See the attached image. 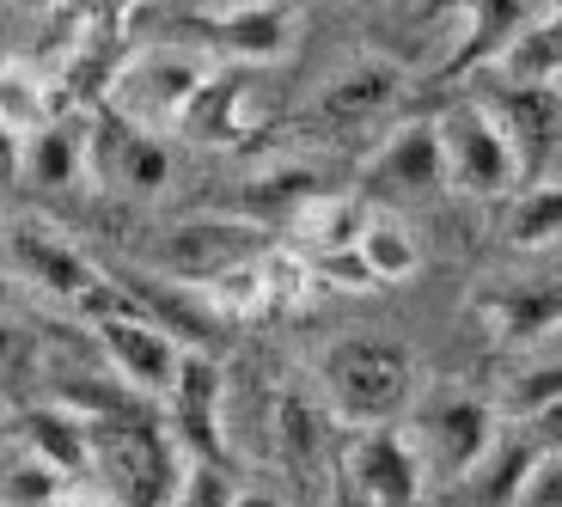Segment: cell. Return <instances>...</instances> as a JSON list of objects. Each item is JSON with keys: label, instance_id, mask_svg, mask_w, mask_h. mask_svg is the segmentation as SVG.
I'll return each mask as SVG.
<instances>
[{"label": "cell", "instance_id": "cell-1", "mask_svg": "<svg viewBox=\"0 0 562 507\" xmlns=\"http://www.w3.org/2000/svg\"><path fill=\"white\" fill-rule=\"evenodd\" d=\"M0 257L19 269V282H31L37 294L68 306L80 325H104V318H123V312H147L135 300V288H116L111 269H99L49 221H13L0 233Z\"/></svg>", "mask_w": 562, "mask_h": 507}, {"label": "cell", "instance_id": "cell-2", "mask_svg": "<svg viewBox=\"0 0 562 507\" xmlns=\"http://www.w3.org/2000/svg\"><path fill=\"white\" fill-rule=\"evenodd\" d=\"M416 392V354L397 337H337L318 354V397L349 428L397 422Z\"/></svg>", "mask_w": 562, "mask_h": 507}, {"label": "cell", "instance_id": "cell-3", "mask_svg": "<svg viewBox=\"0 0 562 507\" xmlns=\"http://www.w3.org/2000/svg\"><path fill=\"white\" fill-rule=\"evenodd\" d=\"M502 428H507V416L495 409V397L471 392V385H459V380H435V385H422L416 392L404 435H409V447L422 452L428 483L452 489L459 477L477 471V459L495 447Z\"/></svg>", "mask_w": 562, "mask_h": 507}, {"label": "cell", "instance_id": "cell-4", "mask_svg": "<svg viewBox=\"0 0 562 507\" xmlns=\"http://www.w3.org/2000/svg\"><path fill=\"white\" fill-rule=\"evenodd\" d=\"M409 92L404 61L392 56H349L342 68H330L312 92L306 116V142L318 147H349V142H380V128H392L397 104Z\"/></svg>", "mask_w": 562, "mask_h": 507}, {"label": "cell", "instance_id": "cell-5", "mask_svg": "<svg viewBox=\"0 0 562 507\" xmlns=\"http://www.w3.org/2000/svg\"><path fill=\"white\" fill-rule=\"evenodd\" d=\"M330 477H337L342 507H422V495H428L422 452L409 447L397 422L342 428L337 452H330Z\"/></svg>", "mask_w": 562, "mask_h": 507}, {"label": "cell", "instance_id": "cell-6", "mask_svg": "<svg viewBox=\"0 0 562 507\" xmlns=\"http://www.w3.org/2000/svg\"><path fill=\"white\" fill-rule=\"evenodd\" d=\"M440 147H447V183L471 202H507L526 183L514 142H507L502 116L490 111L483 92L440 111Z\"/></svg>", "mask_w": 562, "mask_h": 507}, {"label": "cell", "instance_id": "cell-7", "mask_svg": "<svg viewBox=\"0 0 562 507\" xmlns=\"http://www.w3.org/2000/svg\"><path fill=\"white\" fill-rule=\"evenodd\" d=\"M92 447H99V471H111V489L123 507H171L178 477L190 459H178V435L135 416H99L92 422Z\"/></svg>", "mask_w": 562, "mask_h": 507}, {"label": "cell", "instance_id": "cell-8", "mask_svg": "<svg viewBox=\"0 0 562 507\" xmlns=\"http://www.w3.org/2000/svg\"><path fill=\"white\" fill-rule=\"evenodd\" d=\"M209 56L183 49V43H154L135 49L123 68L111 74V111H123L140 128H178V116L190 111L202 86H209Z\"/></svg>", "mask_w": 562, "mask_h": 507}, {"label": "cell", "instance_id": "cell-9", "mask_svg": "<svg viewBox=\"0 0 562 507\" xmlns=\"http://www.w3.org/2000/svg\"><path fill=\"white\" fill-rule=\"evenodd\" d=\"M269 251V233L257 214H196V221H178L166 226L147 251V263L166 275V282H183V288H202L226 269L251 263V257Z\"/></svg>", "mask_w": 562, "mask_h": 507}, {"label": "cell", "instance_id": "cell-10", "mask_svg": "<svg viewBox=\"0 0 562 507\" xmlns=\"http://www.w3.org/2000/svg\"><path fill=\"white\" fill-rule=\"evenodd\" d=\"M361 190L380 202H422L452 190L447 183V147H440V116H409L392 123L361 159Z\"/></svg>", "mask_w": 562, "mask_h": 507}, {"label": "cell", "instance_id": "cell-11", "mask_svg": "<svg viewBox=\"0 0 562 507\" xmlns=\"http://www.w3.org/2000/svg\"><path fill=\"white\" fill-rule=\"evenodd\" d=\"M471 318L490 342L532 349L562 330V275H495V282L471 288Z\"/></svg>", "mask_w": 562, "mask_h": 507}, {"label": "cell", "instance_id": "cell-12", "mask_svg": "<svg viewBox=\"0 0 562 507\" xmlns=\"http://www.w3.org/2000/svg\"><path fill=\"white\" fill-rule=\"evenodd\" d=\"M99 337V354L111 361V373L140 397H166L171 380H178L183 367V342L171 325H159L154 312H123V318H104L92 325Z\"/></svg>", "mask_w": 562, "mask_h": 507}, {"label": "cell", "instance_id": "cell-13", "mask_svg": "<svg viewBox=\"0 0 562 507\" xmlns=\"http://www.w3.org/2000/svg\"><path fill=\"white\" fill-rule=\"evenodd\" d=\"M490 111L502 116L514 159H520V178H562V86H483Z\"/></svg>", "mask_w": 562, "mask_h": 507}, {"label": "cell", "instance_id": "cell-14", "mask_svg": "<svg viewBox=\"0 0 562 507\" xmlns=\"http://www.w3.org/2000/svg\"><path fill=\"white\" fill-rule=\"evenodd\" d=\"M221 397H226V373L209 349H183V367L171 392L159 397L171 416V435H178L183 459H226V416H221Z\"/></svg>", "mask_w": 562, "mask_h": 507}, {"label": "cell", "instance_id": "cell-15", "mask_svg": "<svg viewBox=\"0 0 562 507\" xmlns=\"http://www.w3.org/2000/svg\"><path fill=\"white\" fill-rule=\"evenodd\" d=\"M92 178L116 183V190H135V196H154L171 183V159H166V142L154 128L128 123L123 111H104L92 123Z\"/></svg>", "mask_w": 562, "mask_h": 507}, {"label": "cell", "instance_id": "cell-16", "mask_svg": "<svg viewBox=\"0 0 562 507\" xmlns=\"http://www.w3.org/2000/svg\"><path fill=\"white\" fill-rule=\"evenodd\" d=\"M171 135H190L196 147H239L245 135H257V111H251V86H245V74L214 68L209 86L190 99V111L178 116Z\"/></svg>", "mask_w": 562, "mask_h": 507}, {"label": "cell", "instance_id": "cell-17", "mask_svg": "<svg viewBox=\"0 0 562 507\" xmlns=\"http://www.w3.org/2000/svg\"><path fill=\"white\" fill-rule=\"evenodd\" d=\"M209 37L239 61H276L294 49V13L281 0H226L209 19Z\"/></svg>", "mask_w": 562, "mask_h": 507}, {"label": "cell", "instance_id": "cell-18", "mask_svg": "<svg viewBox=\"0 0 562 507\" xmlns=\"http://www.w3.org/2000/svg\"><path fill=\"white\" fill-rule=\"evenodd\" d=\"M80 178H92V123L61 111L43 128H31L25 135V183H37V190H68Z\"/></svg>", "mask_w": 562, "mask_h": 507}, {"label": "cell", "instance_id": "cell-19", "mask_svg": "<svg viewBox=\"0 0 562 507\" xmlns=\"http://www.w3.org/2000/svg\"><path fill=\"white\" fill-rule=\"evenodd\" d=\"M330 416L337 409L318 404L306 385H281L276 409H269V428H276V459L294 471H312L337 452V435H330Z\"/></svg>", "mask_w": 562, "mask_h": 507}, {"label": "cell", "instance_id": "cell-20", "mask_svg": "<svg viewBox=\"0 0 562 507\" xmlns=\"http://www.w3.org/2000/svg\"><path fill=\"white\" fill-rule=\"evenodd\" d=\"M440 7L464 25L459 49L447 56V74L490 68V61L502 56V43L514 37L526 19H538V0H440Z\"/></svg>", "mask_w": 562, "mask_h": 507}, {"label": "cell", "instance_id": "cell-21", "mask_svg": "<svg viewBox=\"0 0 562 507\" xmlns=\"http://www.w3.org/2000/svg\"><path fill=\"white\" fill-rule=\"evenodd\" d=\"M19 428H25V447L37 459H49L68 477H92L99 471V447H92V416L68 404H31L19 409Z\"/></svg>", "mask_w": 562, "mask_h": 507}, {"label": "cell", "instance_id": "cell-22", "mask_svg": "<svg viewBox=\"0 0 562 507\" xmlns=\"http://www.w3.org/2000/svg\"><path fill=\"white\" fill-rule=\"evenodd\" d=\"M532 459H538V440L526 435L520 422H507L502 435H495V447L477 459V471L452 483V495H464V507H514Z\"/></svg>", "mask_w": 562, "mask_h": 507}, {"label": "cell", "instance_id": "cell-23", "mask_svg": "<svg viewBox=\"0 0 562 507\" xmlns=\"http://www.w3.org/2000/svg\"><path fill=\"white\" fill-rule=\"evenodd\" d=\"M361 226H367L361 196H349V190H318V196H306L288 214V245H300L306 257H337V251H355Z\"/></svg>", "mask_w": 562, "mask_h": 507}, {"label": "cell", "instance_id": "cell-24", "mask_svg": "<svg viewBox=\"0 0 562 507\" xmlns=\"http://www.w3.org/2000/svg\"><path fill=\"white\" fill-rule=\"evenodd\" d=\"M490 80L502 86H562V13L526 19L514 37L502 43V56L490 61Z\"/></svg>", "mask_w": 562, "mask_h": 507}, {"label": "cell", "instance_id": "cell-25", "mask_svg": "<svg viewBox=\"0 0 562 507\" xmlns=\"http://www.w3.org/2000/svg\"><path fill=\"white\" fill-rule=\"evenodd\" d=\"M355 251H361L373 288H404L422 269V239L397 209H367V226H361V239H355Z\"/></svg>", "mask_w": 562, "mask_h": 507}, {"label": "cell", "instance_id": "cell-26", "mask_svg": "<svg viewBox=\"0 0 562 507\" xmlns=\"http://www.w3.org/2000/svg\"><path fill=\"white\" fill-rule=\"evenodd\" d=\"M502 239L514 245V251H550V245H562V178L520 183V190L507 196Z\"/></svg>", "mask_w": 562, "mask_h": 507}, {"label": "cell", "instance_id": "cell-27", "mask_svg": "<svg viewBox=\"0 0 562 507\" xmlns=\"http://www.w3.org/2000/svg\"><path fill=\"white\" fill-rule=\"evenodd\" d=\"M263 257H251V263H239V269H226V275H214V282H202V306H209L214 318H226V325H251V318L276 312V288H269Z\"/></svg>", "mask_w": 562, "mask_h": 507}, {"label": "cell", "instance_id": "cell-28", "mask_svg": "<svg viewBox=\"0 0 562 507\" xmlns=\"http://www.w3.org/2000/svg\"><path fill=\"white\" fill-rule=\"evenodd\" d=\"M49 116H61L56 86L43 80L37 68H25V61H0V123H13L19 135H31Z\"/></svg>", "mask_w": 562, "mask_h": 507}, {"label": "cell", "instance_id": "cell-29", "mask_svg": "<svg viewBox=\"0 0 562 507\" xmlns=\"http://www.w3.org/2000/svg\"><path fill=\"white\" fill-rule=\"evenodd\" d=\"M557 397H562V361H526L520 373L495 392V409H502L507 422H532V416H544Z\"/></svg>", "mask_w": 562, "mask_h": 507}, {"label": "cell", "instance_id": "cell-30", "mask_svg": "<svg viewBox=\"0 0 562 507\" xmlns=\"http://www.w3.org/2000/svg\"><path fill=\"white\" fill-rule=\"evenodd\" d=\"M233 495H239V483L226 477V459H190L171 507H233Z\"/></svg>", "mask_w": 562, "mask_h": 507}, {"label": "cell", "instance_id": "cell-31", "mask_svg": "<svg viewBox=\"0 0 562 507\" xmlns=\"http://www.w3.org/2000/svg\"><path fill=\"white\" fill-rule=\"evenodd\" d=\"M25 380H37V337L0 312V385H25Z\"/></svg>", "mask_w": 562, "mask_h": 507}, {"label": "cell", "instance_id": "cell-32", "mask_svg": "<svg viewBox=\"0 0 562 507\" xmlns=\"http://www.w3.org/2000/svg\"><path fill=\"white\" fill-rule=\"evenodd\" d=\"M514 507H562V447H538Z\"/></svg>", "mask_w": 562, "mask_h": 507}, {"label": "cell", "instance_id": "cell-33", "mask_svg": "<svg viewBox=\"0 0 562 507\" xmlns=\"http://www.w3.org/2000/svg\"><path fill=\"white\" fill-rule=\"evenodd\" d=\"M25 183V135L13 123H0V196Z\"/></svg>", "mask_w": 562, "mask_h": 507}, {"label": "cell", "instance_id": "cell-34", "mask_svg": "<svg viewBox=\"0 0 562 507\" xmlns=\"http://www.w3.org/2000/svg\"><path fill=\"white\" fill-rule=\"evenodd\" d=\"M520 428L538 440V447H562V397L544 409V416H532V422H520Z\"/></svg>", "mask_w": 562, "mask_h": 507}, {"label": "cell", "instance_id": "cell-35", "mask_svg": "<svg viewBox=\"0 0 562 507\" xmlns=\"http://www.w3.org/2000/svg\"><path fill=\"white\" fill-rule=\"evenodd\" d=\"M233 507H288V495H281V489H263V483H251V489L233 495Z\"/></svg>", "mask_w": 562, "mask_h": 507}, {"label": "cell", "instance_id": "cell-36", "mask_svg": "<svg viewBox=\"0 0 562 507\" xmlns=\"http://www.w3.org/2000/svg\"><path fill=\"white\" fill-rule=\"evenodd\" d=\"M56 507H104V502H86V495H61Z\"/></svg>", "mask_w": 562, "mask_h": 507}, {"label": "cell", "instance_id": "cell-37", "mask_svg": "<svg viewBox=\"0 0 562 507\" xmlns=\"http://www.w3.org/2000/svg\"><path fill=\"white\" fill-rule=\"evenodd\" d=\"M0 233H7V226H0Z\"/></svg>", "mask_w": 562, "mask_h": 507}, {"label": "cell", "instance_id": "cell-38", "mask_svg": "<svg viewBox=\"0 0 562 507\" xmlns=\"http://www.w3.org/2000/svg\"><path fill=\"white\" fill-rule=\"evenodd\" d=\"M221 7H226V0H221Z\"/></svg>", "mask_w": 562, "mask_h": 507}]
</instances>
